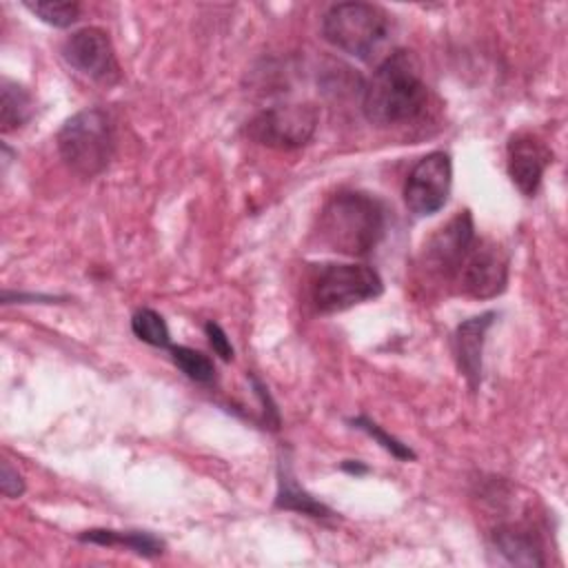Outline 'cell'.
<instances>
[{"instance_id":"cell-13","label":"cell","mask_w":568,"mask_h":568,"mask_svg":"<svg viewBox=\"0 0 568 568\" xmlns=\"http://www.w3.org/2000/svg\"><path fill=\"white\" fill-rule=\"evenodd\" d=\"M493 548L515 566H544V550L532 530L519 524H504L493 530Z\"/></svg>"},{"instance_id":"cell-23","label":"cell","mask_w":568,"mask_h":568,"mask_svg":"<svg viewBox=\"0 0 568 568\" xmlns=\"http://www.w3.org/2000/svg\"><path fill=\"white\" fill-rule=\"evenodd\" d=\"M342 468H344V470H348V473H355V475H359V473H366V466H362V464H357V462H355V464H351V462H344V464H342Z\"/></svg>"},{"instance_id":"cell-10","label":"cell","mask_w":568,"mask_h":568,"mask_svg":"<svg viewBox=\"0 0 568 568\" xmlns=\"http://www.w3.org/2000/svg\"><path fill=\"white\" fill-rule=\"evenodd\" d=\"M475 240V224L468 211L457 213L426 242V262L444 275H455L464 253Z\"/></svg>"},{"instance_id":"cell-1","label":"cell","mask_w":568,"mask_h":568,"mask_svg":"<svg viewBox=\"0 0 568 568\" xmlns=\"http://www.w3.org/2000/svg\"><path fill=\"white\" fill-rule=\"evenodd\" d=\"M428 102V87L410 51L388 53L364 89L362 111L375 126L415 122Z\"/></svg>"},{"instance_id":"cell-15","label":"cell","mask_w":568,"mask_h":568,"mask_svg":"<svg viewBox=\"0 0 568 568\" xmlns=\"http://www.w3.org/2000/svg\"><path fill=\"white\" fill-rule=\"evenodd\" d=\"M80 541L100 546H124L140 557H158L164 552V541L146 530H113V528H91L84 530Z\"/></svg>"},{"instance_id":"cell-14","label":"cell","mask_w":568,"mask_h":568,"mask_svg":"<svg viewBox=\"0 0 568 568\" xmlns=\"http://www.w3.org/2000/svg\"><path fill=\"white\" fill-rule=\"evenodd\" d=\"M275 508L282 510H295L308 517H317V519H326L333 515V510L322 504L320 499H315L311 493H306L295 475L293 468L288 464V459H280L277 464V495H275Z\"/></svg>"},{"instance_id":"cell-2","label":"cell","mask_w":568,"mask_h":568,"mask_svg":"<svg viewBox=\"0 0 568 568\" xmlns=\"http://www.w3.org/2000/svg\"><path fill=\"white\" fill-rule=\"evenodd\" d=\"M386 231L384 204L359 191L335 193L320 213V242L335 253L364 257Z\"/></svg>"},{"instance_id":"cell-22","label":"cell","mask_w":568,"mask_h":568,"mask_svg":"<svg viewBox=\"0 0 568 568\" xmlns=\"http://www.w3.org/2000/svg\"><path fill=\"white\" fill-rule=\"evenodd\" d=\"M0 488H2V495L9 497V499H16L24 493V479L22 475L4 459L2 462V473H0Z\"/></svg>"},{"instance_id":"cell-9","label":"cell","mask_w":568,"mask_h":568,"mask_svg":"<svg viewBox=\"0 0 568 568\" xmlns=\"http://www.w3.org/2000/svg\"><path fill=\"white\" fill-rule=\"evenodd\" d=\"M62 58L82 75L113 84L120 78L113 44L109 36L98 27H84L71 33L62 44Z\"/></svg>"},{"instance_id":"cell-16","label":"cell","mask_w":568,"mask_h":568,"mask_svg":"<svg viewBox=\"0 0 568 568\" xmlns=\"http://www.w3.org/2000/svg\"><path fill=\"white\" fill-rule=\"evenodd\" d=\"M33 113V98L31 93L11 82V80H2V89H0V124H2V133L16 131L20 129Z\"/></svg>"},{"instance_id":"cell-5","label":"cell","mask_w":568,"mask_h":568,"mask_svg":"<svg viewBox=\"0 0 568 568\" xmlns=\"http://www.w3.org/2000/svg\"><path fill=\"white\" fill-rule=\"evenodd\" d=\"M382 291V277L366 264H322L311 280V300L320 313L346 311Z\"/></svg>"},{"instance_id":"cell-21","label":"cell","mask_w":568,"mask_h":568,"mask_svg":"<svg viewBox=\"0 0 568 568\" xmlns=\"http://www.w3.org/2000/svg\"><path fill=\"white\" fill-rule=\"evenodd\" d=\"M204 333H206V337H209L211 348H213L224 362L233 359L231 339H229V335L224 333V328H222L217 322H206V324H204Z\"/></svg>"},{"instance_id":"cell-4","label":"cell","mask_w":568,"mask_h":568,"mask_svg":"<svg viewBox=\"0 0 568 568\" xmlns=\"http://www.w3.org/2000/svg\"><path fill=\"white\" fill-rule=\"evenodd\" d=\"M58 153L80 178L102 173L115 151V131L111 118L93 106L71 115L58 131Z\"/></svg>"},{"instance_id":"cell-18","label":"cell","mask_w":568,"mask_h":568,"mask_svg":"<svg viewBox=\"0 0 568 568\" xmlns=\"http://www.w3.org/2000/svg\"><path fill=\"white\" fill-rule=\"evenodd\" d=\"M169 353H171V359L173 364L193 382L197 384H211L215 379V366L213 362L195 351V348H189V346H169Z\"/></svg>"},{"instance_id":"cell-17","label":"cell","mask_w":568,"mask_h":568,"mask_svg":"<svg viewBox=\"0 0 568 568\" xmlns=\"http://www.w3.org/2000/svg\"><path fill=\"white\" fill-rule=\"evenodd\" d=\"M131 331L138 339L144 344L158 346V348H169L171 346V333L164 322V317L153 311V308H140L131 317Z\"/></svg>"},{"instance_id":"cell-20","label":"cell","mask_w":568,"mask_h":568,"mask_svg":"<svg viewBox=\"0 0 568 568\" xmlns=\"http://www.w3.org/2000/svg\"><path fill=\"white\" fill-rule=\"evenodd\" d=\"M351 424H353L355 428L364 430L366 435H371L384 450H388V453L395 455L397 459H415V453H413L406 444H402L397 437H393L390 433H386V430H384L377 422H373L371 417L359 415V417H353Z\"/></svg>"},{"instance_id":"cell-19","label":"cell","mask_w":568,"mask_h":568,"mask_svg":"<svg viewBox=\"0 0 568 568\" xmlns=\"http://www.w3.org/2000/svg\"><path fill=\"white\" fill-rule=\"evenodd\" d=\"M24 7L33 16H38L42 22L58 29L71 27L80 16V4L69 0H36V2H24Z\"/></svg>"},{"instance_id":"cell-12","label":"cell","mask_w":568,"mask_h":568,"mask_svg":"<svg viewBox=\"0 0 568 568\" xmlns=\"http://www.w3.org/2000/svg\"><path fill=\"white\" fill-rule=\"evenodd\" d=\"M493 320H495L493 311L475 315V317L462 322L455 331V337H453L459 371L466 375V379L473 388L481 379V351H484L486 331L490 328Z\"/></svg>"},{"instance_id":"cell-8","label":"cell","mask_w":568,"mask_h":568,"mask_svg":"<svg viewBox=\"0 0 568 568\" xmlns=\"http://www.w3.org/2000/svg\"><path fill=\"white\" fill-rule=\"evenodd\" d=\"M453 184V164L446 151H430L415 162L404 184V202L406 209L426 217L437 213L450 193Z\"/></svg>"},{"instance_id":"cell-7","label":"cell","mask_w":568,"mask_h":568,"mask_svg":"<svg viewBox=\"0 0 568 568\" xmlns=\"http://www.w3.org/2000/svg\"><path fill=\"white\" fill-rule=\"evenodd\" d=\"M453 277L459 291L475 300L497 297L508 282V255L497 242L475 237Z\"/></svg>"},{"instance_id":"cell-3","label":"cell","mask_w":568,"mask_h":568,"mask_svg":"<svg viewBox=\"0 0 568 568\" xmlns=\"http://www.w3.org/2000/svg\"><path fill=\"white\" fill-rule=\"evenodd\" d=\"M322 36L335 49L371 62L390 40V20L386 11L375 4L339 2L324 13Z\"/></svg>"},{"instance_id":"cell-6","label":"cell","mask_w":568,"mask_h":568,"mask_svg":"<svg viewBox=\"0 0 568 568\" xmlns=\"http://www.w3.org/2000/svg\"><path fill=\"white\" fill-rule=\"evenodd\" d=\"M317 129L313 104H275L260 111L246 126V135L271 149H300Z\"/></svg>"},{"instance_id":"cell-11","label":"cell","mask_w":568,"mask_h":568,"mask_svg":"<svg viewBox=\"0 0 568 568\" xmlns=\"http://www.w3.org/2000/svg\"><path fill=\"white\" fill-rule=\"evenodd\" d=\"M506 158H508V175L513 184L524 195H535L541 184L544 171L550 164V158H552L550 149L537 138L521 133L510 138Z\"/></svg>"}]
</instances>
